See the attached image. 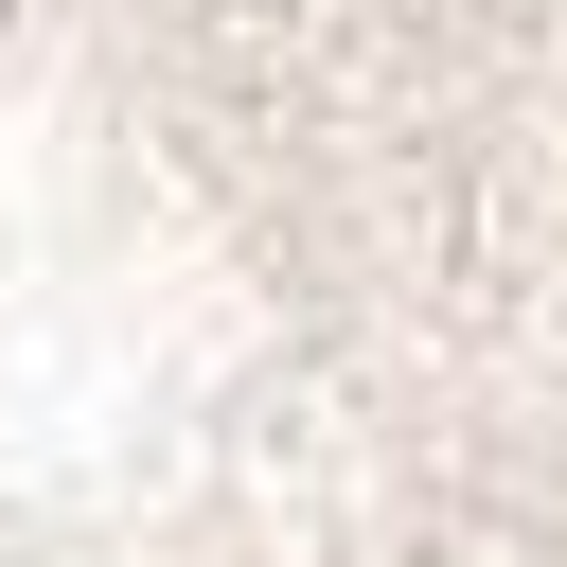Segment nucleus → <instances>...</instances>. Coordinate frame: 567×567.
Wrapping results in <instances>:
<instances>
[{
    "instance_id": "nucleus-1",
    "label": "nucleus",
    "mask_w": 567,
    "mask_h": 567,
    "mask_svg": "<svg viewBox=\"0 0 567 567\" xmlns=\"http://www.w3.org/2000/svg\"><path fill=\"white\" fill-rule=\"evenodd\" d=\"M0 567H567V0H0Z\"/></svg>"
}]
</instances>
